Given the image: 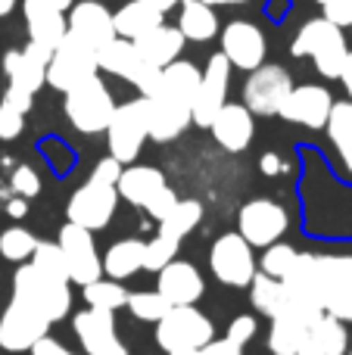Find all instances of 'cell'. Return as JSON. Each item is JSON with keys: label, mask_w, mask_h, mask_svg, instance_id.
Segmentation results:
<instances>
[{"label": "cell", "mask_w": 352, "mask_h": 355, "mask_svg": "<svg viewBox=\"0 0 352 355\" xmlns=\"http://www.w3.org/2000/svg\"><path fill=\"white\" fill-rule=\"evenodd\" d=\"M284 287L331 318L352 324V256L299 252L284 277Z\"/></svg>", "instance_id": "6da1fadb"}, {"label": "cell", "mask_w": 352, "mask_h": 355, "mask_svg": "<svg viewBox=\"0 0 352 355\" xmlns=\"http://www.w3.org/2000/svg\"><path fill=\"white\" fill-rule=\"evenodd\" d=\"M12 300L28 306V309H35L41 318L50 321V324L62 321L69 312H72V290H69V284L41 275L31 262L19 265V271L12 275Z\"/></svg>", "instance_id": "7a4b0ae2"}, {"label": "cell", "mask_w": 352, "mask_h": 355, "mask_svg": "<svg viewBox=\"0 0 352 355\" xmlns=\"http://www.w3.org/2000/svg\"><path fill=\"white\" fill-rule=\"evenodd\" d=\"M290 53L297 60L309 56L315 62L318 75H324V78H340V69L349 47H346V37H343V28H337L334 22H328L322 16V19H309L297 31V37L290 44Z\"/></svg>", "instance_id": "3957f363"}, {"label": "cell", "mask_w": 352, "mask_h": 355, "mask_svg": "<svg viewBox=\"0 0 352 355\" xmlns=\"http://www.w3.org/2000/svg\"><path fill=\"white\" fill-rule=\"evenodd\" d=\"M62 106H66V119L72 122V128H78L81 135H103L112 112H116V100H112L109 87L103 85L100 75L66 91Z\"/></svg>", "instance_id": "277c9868"}, {"label": "cell", "mask_w": 352, "mask_h": 355, "mask_svg": "<svg viewBox=\"0 0 352 355\" xmlns=\"http://www.w3.org/2000/svg\"><path fill=\"white\" fill-rule=\"evenodd\" d=\"M209 340H215V327L193 306H172L156 321V343L166 352L203 349Z\"/></svg>", "instance_id": "5b68a950"}, {"label": "cell", "mask_w": 352, "mask_h": 355, "mask_svg": "<svg viewBox=\"0 0 352 355\" xmlns=\"http://www.w3.org/2000/svg\"><path fill=\"white\" fill-rule=\"evenodd\" d=\"M147 100L137 97L128 103L116 106L109 125H106V141H109V156L122 166L134 162L141 156V147L147 141Z\"/></svg>", "instance_id": "8992f818"}, {"label": "cell", "mask_w": 352, "mask_h": 355, "mask_svg": "<svg viewBox=\"0 0 352 355\" xmlns=\"http://www.w3.org/2000/svg\"><path fill=\"white\" fill-rule=\"evenodd\" d=\"M100 69H97V50L87 47L85 41H78L75 35L62 37L60 44H56L53 56H50L47 62V85L56 87V91H72L75 85H81V81L94 78Z\"/></svg>", "instance_id": "52a82bcc"}, {"label": "cell", "mask_w": 352, "mask_h": 355, "mask_svg": "<svg viewBox=\"0 0 352 355\" xmlns=\"http://www.w3.org/2000/svg\"><path fill=\"white\" fill-rule=\"evenodd\" d=\"M209 268L225 287H249L256 268L253 246L240 237V234H222L209 250Z\"/></svg>", "instance_id": "ba28073f"}, {"label": "cell", "mask_w": 352, "mask_h": 355, "mask_svg": "<svg viewBox=\"0 0 352 355\" xmlns=\"http://www.w3.org/2000/svg\"><path fill=\"white\" fill-rule=\"evenodd\" d=\"M293 91V78L284 66H268L262 62L259 69L249 72V78L243 81V106L253 116H278L281 103L287 100V94Z\"/></svg>", "instance_id": "9c48e42d"}, {"label": "cell", "mask_w": 352, "mask_h": 355, "mask_svg": "<svg viewBox=\"0 0 352 355\" xmlns=\"http://www.w3.org/2000/svg\"><path fill=\"white\" fill-rule=\"evenodd\" d=\"M287 227H290V215L274 200H249L237 215V234L249 246H262V250L278 243Z\"/></svg>", "instance_id": "30bf717a"}, {"label": "cell", "mask_w": 352, "mask_h": 355, "mask_svg": "<svg viewBox=\"0 0 352 355\" xmlns=\"http://www.w3.org/2000/svg\"><path fill=\"white\" fill-rule=\"evenodd\" d=\"M116 206H118L116 187L87 181L85 187H78L72 196H69L66 218H69V225H78V227H85V231L94 234V231L109 225V218L116 215Z\"/></svg>", "instance_id": "8fae6325"}, {"label": "cell", "mask_w": 352, "mask_h": 355, "mask_svg": "<svg viewBox=\"0 0 352 355\" xmlns=\"http://www.w3.org/2000/svg\"><path fill=\"white\" fill-rule=\"evenodd\" d=\"M228 85H231V62L225 60V53H212L209 62H206V72L200 75V87L191 103L193 125L209 128L212 119L218 116V110L228 103Z\"/></svg>", "instance_id": "7c38bea8"}, {"label": "cell", "mask_w": 352, "mask_h": 355, "mask_svg": "<svg viewBox=\"0 0 352 355\" xmlns=\"http://www.w3.org/2000/svg\"><path fill=\"white\" fill-rule=\"evenodd\" d=\"M60 250L62 259H66L69 268V284H78V287H87L97 277H103V262L97 256V246H94V234L85 231L78 225H66L60 231Z\"/></svg>", "instance_id": "4fadbf2b"}, {"label": "cell", "mask_w": 352, "mask_h": 355, "mask_svg": "<svg viewBox=\"0 0 352 355\" xmlns=\"http://www.w3.org/2000/svg\"><path fill=\"white\" fill-rule=\"evenodd\" d=\"M222 53L231 62V69L253 72V69H259L265 62V53H268L265 35H262L259 25L247 22V19H234L222 31Z\"/></svg>", "instance_id": "5bb4252c"}, {"label": "cell", "mask_w": 352, "mask_h": 355, "mask_svg": "<svg viewBox=\"0 0 352 355\" xmlns=\"http://www.w3.org/2000/svg\"><path fill=\"white\" fill-rule=\"evenodd\" d=\"M47 331H50V321L16 300L0 315V346L6 352H31V346L47 337Z\"/></svg>", "instance_id": "9a60e30c"}, {"label": "cell", "mask_w": 352, "mask_h": 355, "mask_svg": "<svg viewBox=\"0 0 352 355\" xmlns=\"http://www.w3.org/2000/svg\"><path fill=\"white\" fill-rule=\"evenodd\" d=\"M75 337L85 346V355H128L116 334V318L103 309H85L72 318Z\"/></svg>", "instance_id": "2e32d148"}, {"label": "cell", "mask_w": 352, "mask_h": 355, "mask_svg": "<svg viewBox=\"0 0 352 355\" xmlns=\"http://www.w3.org/2000/svg\"><path fill=\"white\" fill-rule=\"evenodd\" d=\"M331 106H334V97H331L328 87L322 85H293V91L287 94V100L281 103L278 116L287 119V122H297L303 128H324L331 116Z\"/></svg>", "instance_id": "e0dca14e"}, {"label": "cell", "mask_w": 352, "mask_h": 355, "mask_svg": "<svg viewBox=\"0 0 352 355\" xmlns=\"http://www.w3.org/2000/svg\"><path fill=\"white\" fill-rule=\"evenodd\" d=\"M50 50L37 47V44L28 41V47L22 50H10L3 56V72L10 78V87L22 94H31L35 97L44 85H47V62H50Z\"/></svg>", "instance_id": "ac0fdd59"}, {"label": "cell", "mask_w": 352, "mask_h": 355, "mask_svg": "<svg viewBox=\"0 0 352 355\" xmlns=\"http://www.w3.org/2000/svg\"><path fill=\"white\" fill-rule=\"evenodd\" d=\"M143 100H147V135L156 144L175 141L193 125L191 103H181V100L168 97V94H153V97Z\"/></svg>", "instance_id": "d6986e66"}, {"label": "cell", "mask_w": 352, "mask_h": 355, "mask_svg": "<svg viewBox=\"0 0 352 355\" xmlns=\"http://www.w3.org/2000/svg\"><path fill=\"white\" fill-rule=\"evenodd\" d=\"M69 35H75L78 41H85L87 47L100 50L103 44H109L116 37V25H112V12L106 10L97 0H81V3H72L69 10Z\"/></svg>", "instance_id": "ffe728a7"}, {"label": "cell", "mask_w": 352, "mask_h": 355, "mask_svg": "<svg viewBox=\"0 0 352 355\" xmlns=\"http://www.w3.org/2000/svg\"><path fill=\"white\" fill-rule=\"evenodd\" d=\"M156 293L168 306H193L203 296V277H200L197 265L172 259L162 271H156Z\"/></svg>", "instance_id": "44dd1931"}, {"label": "cell", "mask_w": 352, "mask_h": 355, "mask_svg": "<svg viewBox=\"0 0 352 355\" xmlns=\"http://www.w3.org/2000/svg\"><path fill=\"white\" fill-rule=\"evenodd\" d=\"M212 137L218 141V147L228 153H243L253 144V112L243 103H225L218 110V116L209 125Z\"/></svg>", "instance_id": "7402d4cb"}, {"label": "cell", "mask_w": 352, "mask_h": 355, "mask_svg": "<svg viewBox=\"0 0 352 355\" xmlns=\"http://www.w3.org/2000/svg\"><path fill=\"white\" fill-rule=\"evenodd\" d=\"M22 12H25V25H28V41L53 53L56 44L69 31L66 16L60 10H53V6L41 3V0H22Z\"/></svg>", "instance_id": "603a6c76"}, {"label": "cell", "mask_w": 352, "mask_h": 355, "mask_svg": "<svg viewBox=\"0 0 352 355\" xmlns=\"http://www.w3.org/2000/svg\"><path fill=\"white\" fill-rule=\"evenodd\" d=\"M349 352V331L343 321L331 315H318L303 334L297 355H346Z\"/></svg>", "instance_id": "cb8c5ba5"}, {"label": "cell", "mask_w": 352, "mask_h": 355, "mask_svg": "<svg viewBox=\"0 0 352 355\" xmlns=\"http://www.w3.org/2000/svg\"><path fill=\"white\" fill-rule=\"evenodd\" d=\"M166 187H168L166 175H162L159 168H153V166H128V168H122V175H118L116 193H118V200H128L131 206L147 209Z\"/></svg>", "instance_id": "d4e9b609"}, {"label": "cell", "mask_w": 352, "mask_h": 355, "mask_svg": "<svg viewBox=\"0 0 352 355\" xmlns=\"http://www.w3.org/2000/svg\"><path fill=\"white\" fill-rule=\"evenodd\" d=\"M137 53L147 66H156V69H166L168 62H175L184 50V35L178 31V25H156L153 31H147L143 37L134 41Z\"/></svg>", "instance_id": "484cf974"}, {"label": "cell", "mask_w": 352, "mask_h": 355, "mask_svg": "<svg viewBox=\"0 0 352 355\" xmlns=\"http://www.w3.org/2000/svg\"><path fill=\"white\" fill-rule=\"evenodd\" d=\"M97 69H103V72H109V75H116V78H125V81L134 85L137 75L147 69V62L141 60L134 41L112 37L109 44H103V47L97 50Z\"/></svg>", "instance_id": "4316f807"}, {"label": "cell", "mask_w": 352, "mask_h": 355, "mask_svg": "<svg viewBox=\"0 0 352 355\" xmlns=\"http://www.w3.org/2000/svg\"><path fill=\"white\" fill-rule=\"evenodd\" d=\"M249 290H253V309L259 315H265V318H278V315H284L287 309H290L293 296L290 290L284 287V281H278V277H268L262 275V271H256L253 281H249Z\"/></svg>", "instance_id": "83f0119b"}, {"label": "cell", "mask_w": 352, "mask_h": 355, "mask_svg": "<svg viewBox=\"0 0 352 355\" xmlns=\"http://www.w3.org/2000/svg\"><path fill=\"white\" fill-rule=\"evenodd\" d=\"M112 25H116V37L125 41H137L147 31H153L156 25H162V12H156L153 6H147L143 0H131L118 12H112Z\"/></svg>", "instance_id": "f1b7e54d"}, {"label": "cell", "mask_w": 352, "mask_h": 355, "mask_svg": "<svg viewBox=\"0 0 352 355\" xmlns=\"http://www.w3.org/2000/svg\"><path fill=\"white\" fill-rule=\"evenodd\" d=\"M143 250H147L143 240H134V237L116 240V243L106 250V256L100 259L106 277H112V281H125V277L137 275V271L143 268Z\"/></svg>", "instance_id": "f546056e"}, {"label": "cell", "mask_w": 352, "mask_h": 355, "mask_svg": "<svg viewBox=\"0 0 352 355\" xmlns=\"http://www.w3.org/2000/svg\"><path fill=\"white\" fill-rule=\"evenodd\" d=\"M200 75L203 72H200L193 62L175 60L162 69L156 94H168V97L181 100V103H193V94H197V87H200Z\"/></svg>", "instance_id": "4dcf8cb0"}, {"label": "cell", "mask_w": 352, "mask_h": 355, "mask_svg": "<svg viewBox=\"0 0 352 355\" xmlns=\"http://www.w3.org/2000/svg\"><path fill=\"white\" fill-rule=\"evenodd\" d=\"M178 31L184 35V41H212L218 35V16L212 6L200 3V0H184L181 3V19Z\"/></svg>", "instance_id": "1f68e13d"}, {"label": "cell", "mask_w": 352, "mask_h": 355, "mask_svg": "<svg viewBox=\"0 0 352 355\" xmlns=\"http://www.w3.org/2000/svg\"><path fill=\"white\" fill-rule=\"evenodd\" d=\"M203 221V202L197 200H178L175 209L159 221V237L172 240V243L181 246V240L193 231V227Z\"/></svg>", "instance_id": "d6a6232c"}, {"label": "cell", "mask_w": 352, "mask_h": 355, "mask_svg": "<svg viewBox=\"0 0 352 355\" xmlns=\"http://www.w3.org/2000/svg\"><path fill=\"white\" fill-rule=\"evenodd\" d=\"M324 131H328L331 144L337 147L340 159L346 162V168L352 172V100H340V103L334 100Z\"/></svg>", "instance_id": "836d02e7"}, {"label": "cell", "mask_w": 352, "mask_h": 355, "mask_svg": "<svg viewBox=\"0 0 352 355\" xmlns=\"http://www.w3.org/2000/svg\"><path fill=\"white\" fill-rule=\"evenodd\" d=\"M85 302L87 309H103V312H116V309H125L128 302V290L122 287V281H106V277H97L94 284L85 287Z\"/></svg>", "instance_id": "e575fe53"}, {"label": "cell", "mask_w": 352, "mask_h": 355, "mask_svg": "<svg viewBox=\"0 0 352 355\" xmlns=\"http://www.w3.org/2000/svg\"><path fill=\"white\" fill-rule=\"evenodd\" d=\"M31 265H35L41 275L53 277V281H66V284H69V268H66V259H62L60 243H50V240H37L35 252H31Z\"/></svg>", "instance_id": "d590c367"}, {"label": "cell", "mask_w": 352, "mask_h": 355, "mask_svg": "<svg viewBox=\"0 0 352 355\" xmlns=\"http://www.w3.org/2000/svg\"><path fill=\"white\" fill-rule=\"evenodd\" d=\"M37 246V237L25 227H6L0 234V256L10 259V262H28L31 252Z\"/></svg>", "instance_id": "8d00e7d4"}, {"label": "cell", "mask_w": 352, "mask_h": 355, "mask_svg": "<svg viewBox=\"0 0 352 355\" xmlns=\"http://www.w3.org/2000/svg\"><path fill=\"white\" fill-rule=\"evenodd\" d=\"M125 306H128V312L134 315V318L150 321V324H156V321L172 309L156 290H137V293H128V302H125Z\"/></svg>", "instance_id": "74e56055"}, {"label": "cell", "mask_w": 352, "mask_h": 355, "mask_svg": "<svg viewBox=\"0 0 352 355\" xmlns=\"http://www.w3.org/2000/svg\"><path fill=\"white\" fill-rule=\"evenodd\" d=\"M297 256H299V252L293 250L290 243H281V240H278V243L265 246L259 271H262V275H268V277H278V281H284L287 271H290L293 262H297Z\"/></svg>", "instance_id": "f35d334b"}, {"label": "cell", "mask_w": 352, "mask_h": 355, "mask_svg": "<svg viewBox=\"0 0 352 355\" xmlns=\"http://www.w3.org/2000/svg\"><path fill=\"white\" fill-rule=\"evenodd\" d=\"M175 252H178V243H172V240L156 234L147 243V250H143V271H162L175 259Z\"/></svg>", "instance_id": "ab89813d"}, {"label": "cell", "mask_w": 352, "mask_h": 355, "mask_svg": "<svg viewBox=\"0 0 352 355\" xmlns=\"http://www.w3.org/2000/svg\"><path fill=\"white\" fill-rule=\"evenodd\" d=\"M25 112L19 106H12L10 100H0V141H12L22 135Z\"/></svg>", "instance_id": "60d3db41"}, {"label": "cell", "mask_w": 352, "mask_h": 355, "mask_svg": "<svg viewBox=\"0 0 352 355\" xmlns=\"http://www.w3.org/2000/svg\"><path fill=\"white\" fill-rule=\"evenodd\" d=\"M12 190H16V196H22V200H31V196L41 193V178L31 166H16L12 168V178H10Z\"/></svg>", "instance_id": "b9f144b4"}, {"label": "cell", "mask_w": 352, "mask_h": 355, "mask_svg": "<svg viewBox=\"0 0 352 355\" xmlns=\"http://www.w3.org/2000/svg\"><path fill=\"white\" fill-rule=\"evenodd\" d=\"M256 331H259V324H256L253 315H237V318L231 321V327H228V340L231 343H237V346H247L249 340L256 337Z\"/></svg>", "instance_id": "7bdbcfd3"}, {"label": "cell", "mask_w": 352, "mask_h": 355, "mask_svg": "<svg viewBox=\"0 0 352 355\" xmlns=\"http://www.w3.org/2000/svg\"><path fill=\"white\" fill-rule=\"evenodd\" d=\"M122 162L118 159H112V156H106V159H100L97 166H94V172H91V181H97V184H109V187H116L118 184V175H122Z\"/></svg>", "instance_id": "ee69618b"}, {"label": "cell", "mask_w": 352, "mask_h": 355, "mask_svg": "<svg viewBox=\"0 0 352 355\" xmlns=\"http://www.w3.org/2000/svg\"><path fill=\"white\" fill-rule=\"evenodd\" d=\"M31 355H81V352L66 349V346H62L60 340H53V337H44V340H37V343L31 346Z\"/></svg>", "instance_id": "f6af8a7d"}, {"label": "cell", "mask_w": 352, "mask_h": 355, "mask_svg": "<svg viewBox=\"0 0 352 355\" xmlns=\"http://www.w3.org/2000/svg\"><path fill=\"white\" fill-rule=\"evenodd\" d=\"M200 355H243V346L231 343L228 337L225 340H209V343L200 349Z\"/></svg>", "instance_id": "bcb514c9"}, {"label": "cell", "mask_w": 352, "mask_h": 355, "mask_svg": "<svg viewBox=\"0 0 352 355\" xmlns=\"http://www.w3.org/2000/svg\"><path fill=\"white\" fill-rule=\"evenodd\" d=\"M259 168H262V172H265L268 178H278L281 172H287V162L281 159L278 153H265V156H262V162H259Z\"/></svg>", "instance_id": "7dc6e473"}, {"label": "cell", "mask_w": 352, "mask_h": 355, "mask_svg": "<svg viewBox=\"0 0 352 355\" xmlns=\"http://www.w3.org/2000/svg\"><path fill=\"white\" fill-rule=\"evenodd\" d=\"M3 100H10L12 106H19L22 112H28L31 110V94H22V91H16V87H6V94H3Z\"/></svg>", "instance_id": "c3c4849f"}, {"label": "cell", "mask_w": 352, "mask_h": 355, "mask_svg": "<svg viewBox=\"0 0 352 355\" xmlns=\"http://www.w3.org/2000/svg\"><path fill=\"white\" fill-rule=\"evenodd\" d=\"M6 215H10V218H25V215H28V200L12 196V200L6 202Z\"/></svg>", "instance_id": "681fc988"}, {"label": "cell", "mask_w": 352, "mask_h": 355, "mask_svg": "<svg viewBox=\"0 0 352 355\" xmlns=\"http://www.w3.org/2000/svg\"><path fill=\"white\" fill-rule=\"evenodd\" d=\"M340 81H343V87H346V94H349V100H352V50L346 53V60H343Z\"/></svg>", "instance_id": "f907efd6"}, {"label": "cell", "mask_w": 352, "mask_h": 355, "mask_svg": "<svg viewBox=\"0 0 352 355\" xmlns=\"http://www.w3.org/2000/svg\"><path fill=\"white\" fill-rule=\"evenodd\" d=\"M143 3H147V6H153L156 12H162V16H166L168 10H175V6H181V3H184V0H143Z\"/></svg>", "instance_id": "816d5d0a"}, {"label": "cell", "mask_w": 352, "mask_h": 355, "mask_svg": "<svg viewBox=\"0 0 352 355\" xmlns=\"http://www.w3.org/2000/svg\"><path fill=\"white\" fill-rule=\"evenodd\" d=\"M41 3L53 6V10H60V12H69V10H72V3H75V0H41Z\"/></svg>", "instance_id": "f5cc1de1"}, {"label": "cell", "mask_w": 352, "mask_h": 355, "mask_svg": "<svg viewBox=\"0 0 352 355\" xmlns=\"http://www.w3.org/2000/svg\"><path fill=\"white\" fill-rule=\"evenodd\" d=\"M206 6H240V3H249V0H200Z\"/></svg>", "instance_id": "db71d44e"}, {"label": "cell", "mask_w": 352, "mask_h": 355, "mask_svg": "<svg viewBox=\"0 0 352 355\" xmlns=\"http://www.w3.org/2000/svg\"><path fill=\"white\" fill-rule=\"evenodd\" d=\"M16 3H19V0H0V16H10Z\"/></svg>", "instance_id": "11a10c76"}, {"label": "cell", "mask_w": 352, "mask_h": 355, "mask_svg": "<svg viewBox=\"0 0 352 355\" xmlns=\"http://www.w3.org/2000/svg\"><path fill=\"white\" fill-rule=\"evenodd\" d=\"M168 355H200V349H181V352H168Z\"/></svg>", "instance_id": "9f6ffc18"}, {"label": "cell", "mask_w": 352, "mask_h": 355, "mask_svg": "<svg viewBox=\"0 0 352 355\" xmlns=\"http://www.w3.org/2000/svg\"><path fill=\"white\" fill-rule=\"evenodd\" d=\"M315 3H322V10H324V6H334V3H340V0H315Z\"/></svg>", "instance_id": "6f0895ef"}, {"label": "cell", "mask_w": 352, "mask_h": 355, "mask_svg": "<svg viewBox=\"0 0 352 355\" xmlns=\"http://www.w3.org/2000/svg\"><path fill=\"white\" fill-rule=\"evenodd\" d=\"M346 355H352V349H349V352H346Z\"/></svg>", "instance_id": "680465c9"}]
</instances>
